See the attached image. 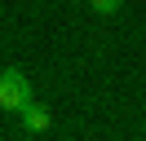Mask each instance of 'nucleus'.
<instances>
[{
  "instance_id": "f257e3e1",
  "label": "nucleus",
  "mask_w": 146,
  "mask_h": 141,
  "mask_svg": "<svg viewBox=\"0 0 146 141\" xmlns=\"http://www.w3.org/2000/svg\"><path fill=\"white\" fill-rule=\"evenodd\" d=\"M31 101V84L22 70H0V110H22Z\"/></svg>"
},
{
  "instance_id": "f03ea898",
  "label": "nucleus",
  "mask_w": 146,
  "mask_h": 141,
  "mask_svg": "<svg viewBox=\"0 0 146 141\" xmlns=\"http://www.w3.org/2000/svg\"><path fill=\"white\" fill-rule=\"evenodd\" d=\"M18 115H22V128H27V132H49V123H53V115H49L40 101H27Z\"/></svg>"
},
{
  "instance_id": "7ed1b4c3",
  "label": "nucleus",
  "mask_w": 146,
  "mask_h": 141,
  "mask_svg": "<svg viewBox=\"0 0 146 141\" xmlns=\"http://www.w3.org/2000/svg\"><path fill=\"white\" fill-rule=\"evenodd\" d=\"M89 5H93V9H98V13H115V9H119V5H124V0H89Z\"/></svg>"
}]
</instances>
